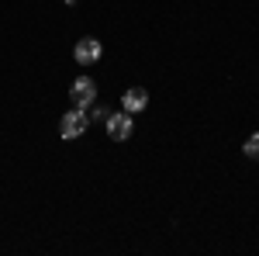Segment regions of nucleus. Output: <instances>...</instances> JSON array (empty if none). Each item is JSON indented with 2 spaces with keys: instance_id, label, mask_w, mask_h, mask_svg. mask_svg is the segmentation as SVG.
Listing matches in <instances>:
<instances>
[{
  "instance_id": "20e7f679",
  "label": "nucleus",
  "mask_w": 259,
  "mask_h": 256,
  "mask_svg": "<svg viewBox=\"0 0 259 256\" xmlns=\"http://www.w3.org/2000/svg\"><path fill=\"white\" fill-rule=\"evenodd\" d=\"M73 56H76V62L90 66V62H97L104 56V45H100V39H80L76 49H73Z\"/></svg>"
},
{
  "instance_id": "39448f33",
  "label": "nucleus",
  "mask_w": 259,
  "mask_h": 256,
  "mask_svg": "<svg viewBox=\"0 0 259 256\" xmlns=\"http://www.w3.org/2000/svg\"><path fill=\"white\" fill-rule=\"evenodd\" d=\"M145 104H149V94H145L142 87H132V90H124V94H121V111H128V115L145 111Z\"/></svg>"
},
{
  "instance_id": "7ed1b4c3",
  "label": "nucleus",
  "mask_w": 259,
  "mask_h": 256,
  "mask_svg": "<svg viewBox=\"0 0 259 256\" xmlns=\"http://www.w3.org/2000/svg\"><path fill=\"white\" fill-rule=\"evenodd\" d=\"M135 115H128V111H118V115H107V135L114 138V142H128L132 138V128H135Z\"/></svg>"
},
{
  "instance_id": "f257e3e1",
  "label": "nucleus",
  "mask_w": 259,
  "mask_h": 256,
  "mask_svg": "<svg viewBox=\"0 0 259 256\" xmlns=\"http://www.w3.org/2000/svg\"><path fill=\"white\" fill-rule=\"evenodd\" d=\"M87 125H90V118H87V111L83 107H73V111H66L59 121V135L62 138H76L87 132Z\"/></svg>"
},
{
  "instance_id": "f03ea898",
  "label": "nucleus",
  "mask_w": 259,
  "mask_h": 256,
  "mask_svg": "<svg viewBox=\"0 0 259 256\" xmlns=\"http://www.w3.org/2000/svg\"><path fill=\"white\" fill-rule=\"evenodd\" d=\"M97 97V83L90 77H80L73 80V87H69V100H73V107H90Z\"/></svg>"
},
{
  "instance_id": "423d86ee",
  "label": "nucleus",
  "mask_w": 259,
  "mask_h": 256,
  "mask_svg": "<svg viewBox=\"0 0 259 256\" xmlns=\"http://www.w3.org/2000/svg\"><path fill=\"white\" fill-rule=\"evenodd\" d=\"M245 156H249V159H259V132L245 138Z\"/></svg>"
}]
</instances>
